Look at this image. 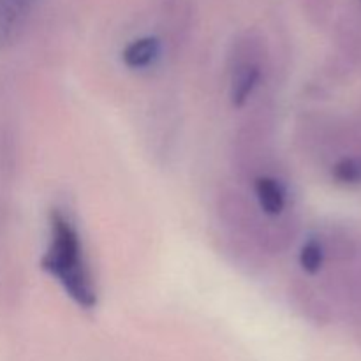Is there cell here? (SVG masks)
<instances>
[{
  "label": "cell",
  "mask_w": 361,
  "mask_h": 361,
  "mask_svg": "<svg viewBox=\"0 0 361 361\" xmlns=\"http://www.w3.org/2000/svg\"><path fill=\"white\" fill-rule=\"evenodd\" d=\"M41 267L60 282L63 291L78 305L83 309H94L97 295L83 259L80 235L69 217L60 210H53L49 215V245Z\"/></svg>",
  "instance_id": "1"
},
{
  "label": "cell",
  "mask_w": 361,
  "mask_h": 361,
  "mask_svg": "<svg viewBox=\"0 0 361 361\" xmlns=\"http://www.w3.org/2000/svg\"><path fill=\"white\" fill-rule=\"evenodd\" d=\"M159 53H161V42L157 37L148 35L127 44L122 53V60L130 69H145L159 59Z\"/></svg>",
  "instance_id": "2"
},
{
  "label": "cell",
  "mask_w": 361,
  "mask_h": 361,
  "mask_svg": "<svg viewBox=\"0 0 361 361\" xmlns=\"http://www.w3.org/2000/svg\"><path fill=\"white\" fill-rule=\"evenodd\" d=\"M256 196L264 214L279 215L286 207V194L281 183L271 176H259L256 180Z\"/></svg>",
  "instance_id": "3"
},
{
  "label": "cell",
  "mask_w": 361,
  "mask_h": 361,
  "mask_svg": "<svg viewBox=\"0 0 361 361\" xmlns=\"http://www.w3.org/2000/svg\"><path fill=\"white\" fill-rule=\"evenodd\" d=\"M34 0H0V37L9 35L20 25Z\"/></svg>",
  "instance_id": "4"
},
{
  "label": "cell",
  "mask_w": 361,
  "mask_h": 361,
  "mask_svg": "<svg viewBox=\"0 0 361 361\" xmlns=\"http://www.w3.org/2000/svg\"><path fill=\"white\" fill-rule=\"evenodd\" d=\"M257 81H259V69H257V66L247 63V66L240 67L235 80H233V88H231L233 104L242 106L243 102L249 99V95L252 94Z\"/></svg>",
  "instance_id": "5"
},
{
  "label": "cell",
  "mask_w": 361,
  "mask_h": 361,
  "mask_svg": "<svg viewBox=\"0 0 361 361\" xmlns=\"http://www.w3.org/2000/svg\"><path fill=\"white\" fill-rule=\"evenodd\" d=\"M324 250L317 240H309L300 250V264L307 274H317L323 267Z\"/></svg>",
  "instance_id": "6"
},
{
  "label": "cell",
  "mask_w": 361,
  "mask_h": 361,
  "mask_svg": "<svg viewBox=\"0 0 361 361\" xmlns=\"http://www.w3.org/2000/svg\"><path fill=\"white\" fill-rule=\"evenodd\" d=\"M334 178L344 185L361 183V159H342L334 166Z\"/></svg>",
  "instance_id": "7"
}]
</instances>
